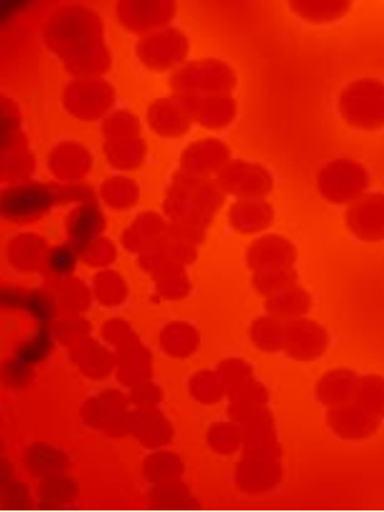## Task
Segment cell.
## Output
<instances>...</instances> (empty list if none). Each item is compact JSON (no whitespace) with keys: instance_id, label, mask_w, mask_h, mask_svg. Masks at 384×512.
Wrapping results in <instances>:
<instances>
[{"instance_id":"1","label":"cell","mask_w":384,"mask_h":512,"mask_svg":"<svg viewBox=\"0 0 384 512\" xmlns=\"http://www.w3.org/2000/svg\"><path fill=\"white\" fill-rule=\"evenodd\" d=\"M226 197L216 179H196L178 171L167 186L161 210L169 224L207 232Z\"/></svg>"},{"instance_id":"2","label":"cell","mask_w":384,"mask_h":512,"mask_svg":"<svg viewBox=\"0 0 384 512\" xmlns=\"http://www.w3.org/2000/svg\"><path fill=\"white\" fill-rule=\"evenodd\" d=\"M41 38L51 54H65L90 41L106 40V24L100 12L84 4H65L46 18Z\"/></svg>"},{"instance_id":"3","label":"cell","mask_w":384,"mask_h":512,"mask_svg":"<svg viewBox=\"0 0 384 512\" xmlns=\"http://www.w3.org/2000/svg\"><path fill=\"white\" fill-rule=\"evenodd\" d=\"M172 95L185 98L233 95L238 89V73L230 62L219 57L188 60L167 79Z\"/></svg>"},{"instance_id":"4","label":"cell","mask_w":384,"mask_h":512,"mask_svg":"<svg viewBox=\"0 0 384 512\" xmlns=\"http://www.w3.org/2000/svg\"><path fill=\"white\" fill-rule=\"evenodd\" d=\"M337 114L348 128L361 133L384 130V81L359 78L337 93Z\"/></svg>"},{"instance_id":"5","label":"cell","mask_w":384,"mask_h":512,"mask_svg":"<svg viewBox=\"0 0 384 512\" xmlns=\"http://www.w3.org/2000/svg\"><path fill=\"white\" fill-rule=\"evenodd\" d=\"M318 196L336 207H348L369 193L370 174L364 164L353 158H334L320 166L315 174Z\"/></svg>"},{"instance_id":"6","label":"cell","mask_w":384,"mask_h":512,"mask_svg":"<svg viewBox=\"0 0 384 512\" xmlns=\"http://www.w3.org/2000/svg\"><path fill=\"white\" fill-rule=\"evenodd\" d=\"M117 87L106 78L70 79L60 92L68 117L81 123L103 122L117 104Z\"/></svg>"},{"instance_id":"7","label":"cell","mask_w":384,"mask_h":512,"mask_svg":"<svg viewBox=\"0 0 384 512\" xmlns=\"http://www.w3.org/2000/svg\"><path fill=\"white\" fill-rule=\"evenodd\" d=\"M191 54V40L185 30L175 26L137 38L134 56L137 62L148 73L167 75L188 62Z\"/></svg>"},{"instance_id":"8","label":"cell","mask_w":384,"mask_h":512,"mask_svg":"<svg viewBox=\"0 0 384 512\" xmlns=\"http://www.w3.org/2000/svg\"><path fill=\"white\" fill-rule=\"evenodd\" d=\"M65 190L45 183L10 186L2 196V216L16 226L40 223L65 196Z\"/></svg>"},{"instance_id":"9","label":"cell","mask_w":384,"mask_h":512,"mask_svg":"<svg viewBox=\"0 0 384 512\" xmlns=\"http://www.w3.org/2000/svg\"><path fill=\"white\" fill-rule=\"evenodd\" d=\"M197 98L169 95L153 100L145 111V123L150 133L164 141L185 138L196 125Z\"/></svg>"},{"instance_id":"10","label":"cell","mask_w":384,"mask_h":512,"mask_svg":"<svg viewBox=\"0 0 384 512\" xmlns=\"http://www.w3.org/2000/svg\"><path fill=\"white\" fill-rule=\"evenodd\" d=\"M177 10L172 0H122L115 5V18L125 32L142 38L172 26Z\"/></svg>"},{"instance_id":"11","label":"cell","mask_w":384,"mask_h":512,"mask_svg":"<svg viewBox=\"0 0 384 512\" xmlns=\"http://www.w3.org/2000/svg\"><path fill=\"white\" fill-rule=\"evenodd\" d=\"M216 182L235 199H266L274 190L273 172L259 161L232 160L219 172Z\"/></svg>"},{"instance_id":"12","label":"cell","mask_w":384,"mask_h":512,"mask_svg":"<svg viewBox=\"0 0 384 512\" xmlns=\"http://www.w3.org/2000/svg\"><path fill=\"white\" fill-rule=\"evenodd\" d=\"M131 401L128 394L119 390H104L89 397L82 404L81 418L85 426L106 435H126L125 420L130 413Z\"/></svg>"},{"instance_id":"13","label":"cell","mask_w":384,"mask_h":512,"mask_svg":"<svg viewBox=\"0 0 384 512\" xmlns=\"http://www.w3.org/2000/svg\"><path fill=\"white\" fill-rule=\"evenodd\" d=\"M331 346V336L325 325L311 319L290 320L285 323L284 350L290 360L314 363L325 357Z\"/></svg>"},{"instance_id":"14","label":"cell","mask_w":384,"mask_h":512,"mask_svg":"<svg viewBox=\"0 0 384 512\" xmlns=\"http://www.w3.org/2000/svg\"><path fill=\"white\" fill-rule=\"evenodd\" d=\"M95 158L84 142L65 139L57 142L46 155V169L52 179L67 185L84 182L92 172Z\"/></svg>"},{"instance_id":"15","label":"cell","mask_w":384,"mask_h":512,"mask_svg":"<svg viewBox=\"0 0 384 512\" xmlns=\"http://www.w3.org/2000/svg\"><path fill=\"white\" fill-rule=\"evenodd\" d=\"M232 160V149L226 142L215 136H207L189 142L181 150L180 172L196 179H216Z\"/></svg>"},{"instance_id":"16","label":"cell","mask_w":384,"mask_h":512,"mask_svg":"<svg viewBox=\"0 0 384 512\" xmlns=\"http://www.w3.org/2000/svg\"><path fill=\"white\" fill-rule=\"evenodd\" d=\"M284 468L281 459L270 457L241 456L235 465V486L248 497H265L281 486Z\"/></svg>"},{"instance_id":"17","label":"cell","mask_w":384,"mask_h":512,"mask_svg":"<svg viewBox=\"0 0 384 512\" xmlns=\"http://www.w3.org/2000/svg\"><path fill=\"white\" fill-rule=\"evenodd\" d=\"M298 259H300V253L295 243L284 235L273 234V232L257 235L244 251V262L251 273L295 268Z\"/></svg>"},{"instance_id":"18","label":"cell","mask_w":384,"mask_h":512,"mask_svg":"<svg viewBox=\"0 0 384 512\" xmlns=\"http://www.w3.org/2000/svg\"><path fill=\"white\" fill-rule=\"evenodd\" d=\"M325 424L339 440L367 442L381 431L383 420L351 401L326 409Z\"/></svg>"},{"instance_id":"19","label":"cell","mask_w":384,"mask_h":512,"mask_svg":"<svg viewBox=\"0 0 384 512\" xmlns=\"http://www.w3.org/2000/svg\"><path fill=\"white\" fill-rule=\"evenodd\" d=\"M348 234L362 243L384 242V193H366L344 213Z\"/></svg>"},{"instance_id":"20","label":"cell","mask_w":384,"mask_h":512,"mask_svg":"<svg viewBox=\"0 0 384 512\" xmlns=\"http://www.w3.org/2000/svg\"><path fill=\"white\" fill-rule=\"evenodd\" d=\"M240 426L241 435H243L241 453L244 456L281 459V437H279L276 418H274L270 407H266V409L249 416L248 420H244Z\"/></svg>"},{"instance_id":"21","label":"cell","mask_w":384,"mask_h":512,"mask_svg":"<svg viewBox=\"0 0 384 512\" xmlns=\"http://www.w3.org/2000/svg\"><path fill=\"white\" fill-rule=\"evenodd\" d=\"M59 60L71 79L106 78L114 65V54L108 40H98L74 48Z\"/></svg>"},{"instance_id":"22","label":"cell","mask_w":384,"mask_h":512,"mask_svg":"<svg viewBox=\"0 0 384 512\" xmlns=\"http://www.w3.org/2000/svg\"><path fill=\"white\" fill-rule=\"evenodd\" d=\"M125 434L131 435L145 449L156 451L174 442V424L159 409H134L126 415Z\"/></svg>"},{"instance_id":"23","label":"cell","mask_w":384,"mask_h":512,"mask_svg":"<svg viewBox=\"0 0 384 512\" xmlns=\"http://www.w3.org/2000/svg\"><path fill=\"white\" fill-rule=\"evenodd\" d=\"M37 172V158L23 131L8 134L0 155V174L8 185H23L32 182Z\"/></svg>"},{"instance_id":"24","label":"cell","mask_w":384,"mask_h":512,"mask_svg":"<svg viewBox=\"0 0 384 512\" xmlns=\"http://www.w3.org/2000/svg\"><path fill=\"white\" fill-rule=\"evenodd\" d=\"M63 229L67 234L68 242L74 248L81 251L85 245L103 237L108 231V219L104 215L103 208L93 201H84L74 205L65 216Z\"/></svg>"},{"instance_id":"25","label":"cell","mask_w":384,"mask_h":512,"mask_svg":"<svg viewBox=\"0 0 384 512\" xmlns=\"http://www.w3.org/2000/svg\"><path fill=\"white\" fill-rule=\"evenodd\" d=\"M49 251H51V245L48 238L37 232H19L8 240L5 259L7 264L18 273L32 275L43 270Z\"/></svg>"},{"instance_id":"26","label":"cell","mask_w":384,"mask_h":512,"mask_svg":"<svg viewBox=\"0 0 384 512\" xmlns=\"http://www.w3.org/2000/svg\"><path fill=\"white\" fill-rule=\"evenodd\" d=\"M115 375L122 385L134 386L152 380L153 355L152 350L145 346L139 336H134L122 346L114 349Z\"/></svg>"},{"instance_id":"27","label":"cell","mask_w":384,"mask_h":512,"mask_svg":"<svg viewBox=\"0 0 384 512\" xmlns=\"http://www.w3.org/2000/svg\"><path fill=\"white\" fill-rule=\"evenodd\" d=\"M169 227V221L163 213L147 210L139 213L125 227V231L120 235V245L126 253L139 256L150 246L166 240L169 237Z\"/></svg>"},{"instance_id":"28","label":"cell","mask_w":384,"mask_h":512,"mask_svg":"<svg viewBox=\"0 0 384 512\" xmlns=\"http://www.w3.org/2000/svg\"><path fill=\"white\" fill-rule=\"evenodd\" d=\"M233 232L252 237L270 231L276 221V210L266 199H237L227 212Z\"/></svg>"},{"instance_id":"29","label":"cell","mask_w":384,"mask_h":512,"mask_svg":"<svg viewBox=\"0 0 384 512\" xmlns=\"http://www.w3.org/2000/svg\"><path fill=\"white\" fill-rule=\"evenodd\" d=\"M70 358L85 379L92 382H104L115 372V353L92 336L71 347Z\"/></svg>"},{"instance_id":"30","label":"cell","mask_w":384,"mask_h":512,"mask_svg":"<svg viewBox=\"0 0 384 512\" xmlns=\"http://www.w3.org/2000/svg\"><path fill=\"white\" fill-rule=\"evenodd\" d=\"M158 344L170 360H191L199 352L202 334L188 320H170L159 330Z\"/></svg>"},{"instance_id":"31","label":"cell","mask_w":384,"mask_h":512,"mask_svg":"<svg viewBox=\"0 0 384 512\" xmlns=\"http://www.w3.org/2000/svg\"><path fill=\"white\" fill-rule=\"evenodd\" d=\"M359 374L355 369L333 368L328 369L320 379L315 382V399L325 407L331 409L336 405L347 404L353 401Z\"/></svg>"},{"instance_id":"32","label":"cell","mask_w":384,"mask_h":512,"mask_svg":"<svg viewBox=\"0 0 384 512\" xmlns=\"http://www.w3.org/2000/svg\"><path fill=\"white\" fill-rule=\"evenodd\" d=\"M270 390L260 380L251 379L235 386L227 393V418L241 424L249 416L270 407Z\"/></svg>"},{"instance_id":"33","label":"cell","mask_w":384,"mask_h":512,"mask_svg":"<svg viewBox=\"0 0 384 512\" xmlns=\"http://www.w3.org/2000/svg\"><path fill=\"white\" fill-rule=\"evenodd\" d=\"M104 160L119 174H131L147 163L148 145L142 136L109 139L101 145Z\"/></svg>"},{"instance_id":"34","label":"cell","mask_w":384,"mask_h":512,"mask_svg":"<svg viewBox=\"0 0 384 512\" xmlns=\"http://www.w3.org/2000/svg\"><path fill=\"white\" fill-rule=\"evenodd\" d=\"M238 111L235 95L200 97L196 103V123L207 131H224L235 123Z\"/></svg>"},{"instance_id":"35","label":"cell","mask_w":384,"mask_h":512,"mask_svg":"<svg viewBox=\"0 0 384 512\" xmlns=\"http://www.w3.org/2000/svg\"><path fill=\"white\" fill-rule=\"evenodd\" d=\"M141 185L128 174L109 175L98 186V199L111 212H130L141 201Z\"/></svg>"},{"instance_id":"36","label":"cell","mask_w":384,"mask_h":512,"mask_svg":"<svg viewBox=\"0 0 384 512\" xmlns=\"http://www.w3.org/2000/svg\"><path fill=\"white\" fill-rule=\"evenodd\" d=\"M312 306L314 297L300 282L265 298V312L284 322L309 317Z\"/></svg>"},{"instance_id":"37","label":"cell","mask_w":384,"mask_h":512,"mask_svg":"<svg viewBox=\"0 0 384 512\" xmlns=\"http://www.w3.org/2000/svg\"><path fill=\"white\" fill-rule=\"evenodd\" d=\"M288 10L304 23L312 26H328L339 23L351 12L347 0H295L288 2Z\"/></svg>"},{"instance_id":"38","label":"cell","mask_w":384,"mask_h":512,"mask_svg":"<svg viewBox=\"0 0 384 512\" xmlns=\"http://www.w3.org/2000/svg\"><path fill=\"white\" fill-rule=\"evenodd\" d=\"M96 305L104 309H117L125 305L131 295L128 279L114 268L95 271L90 279Z\"/></svg>"},{"instance_id":"39","label":"cell","mask_w":384,"mask_h":512,"mask_svg":"<svg viewBox=\"0 0 384 512\" xmlns=\"http://www.w3.org/2000/svg\"><path fill=\"white\" fill-rule=\"evenodd\" d=\"M54 300H56L60 317L71 319V317H82L85 312H89L95 298H93L90 284H85L84 281L73 276L57 284Z\"/></svg>"},{"instance_id":"40","label":"cell","mask_w":384,"mask_h":512,"mask_svg":"<svg viewBox=\"0 0 384 512\" xmlns=\"http://www.w3.org/2000/svg\"><path fill=\"white\" fill-rule=\"evenodd\" d=\"M284 320L271 316L268 312L255 317L248 327V339L257 352L273 355L284 350Z\"/></svg>"},{"instance_id":"41","label":"cell","mask_w":384,"mask_h":512,"mask_svg":"<svg viewBox=\"0 0 384 512\" xmlns=\"http://www.w3.org/2000/svg\"><path fill=\"white\" fill-rule=\"evenodd\" d=\"M142 473L150 484L180 481L183 478V473H185V464L174 451L156 449L142 462Z\"/></svg>"},{"instance_id":"42","label":"cell","mask_w":384,"mask_h":512,"mask_svg":"<svg viewBox=\"0 0 384 512\" xmlns=\"http://www.w3.org/2000/svg\"><path fill=\"white\" fill-rule=\"evenodd\" d=\"M226 383L222 382L218 372L202 369L191 375L188 380V394L192 401L204 407H215L227 399Z\"/></svg>"},{"instance_id":"43","label":"cell","mask_w":384,"mask_h":512,"mask_svg":"<svg viewBox=\"0 0 384 512\" xmlns=\"http://www.w3.org/2000/svg\"><path fill=\"white\" fill-rule=\"evenodd\" d=\"M205 443L216 456H237L243 448L240 424L230 420L211 424L205 432Z\"/></svg>"},{"instance_id":"44","label":"cell","mask_w":384,"mask_h":512,"mask_svg":"<svg viewBox=\"0 0 384 512\" xmlns=\"http://www.w3.org/2000/svg\"><path fill=\"white\" fill-rule=\"evenodd\" d=\"M156 294L166 301H181L191 295L192 281L185 265L170 262L153 278Z\"/></svg>"},{"instance_id":"45","label":"cell","mask_w":384,"mask_h":512,"mask_svg":"<svg viewBox=\"0 0 384 512\" xmlns=\"http://www.w3.org/2000/svg\"><path fill=\"white\" fill-rule=\"evenodd\" d=\"M148 506L155 509H189L197 506L191 489L183 481L153 484L148 492Z\"/></svg>"},{"instance_id":"46","label":"cell","mask_w":384,"mask_h":512,"mask_svg":"<svg viewBox=\"0 0 384 512\" xmlns=\"http://www.w3.org/2000/svg\"><path fill=\"white\" fill-rule=\"evenodd\" d=\"M30 475L38 479H49L62 475L68 468L67 457L62 451L48 445L32 446L26 456Z\"/></svg>"},{"instance_id":"47","label":"cell","mask_w":384,"mask_h":512,"mask_svg":"<svg viewBox=\"0 0 384 512\" xmlns=\"http://www.w3.org/2000/svg\"><path fill=\"white\" fill-rule=\"evenodd\" d=\"M78 262L79 251L70 242L51 246V251L46 257L45 267H43L41 273L49 281L60 284V282L73 278Z\"/></svg>"},{"instance_id":"48","label":"cell","mask_w":384,"mask_h":512,"mask_svg":"<svg viewBox=\"0 0 384 512\" xmlns=\"http://www.w3.org/2000/svg\"><path fill=\"white\" fill-rule=\"evenodd\" d=\"M353 402L384 421V375H359Z\"/></svg>"},{"instance_id":"49","label":"cell","mask_w":384,"mask_h":512,"mask_svg":"<svg viewBox=\"0 0 384 512\" xmlns=\"http://www.w3.org/2000/svg\"><path fill=\"white\" fill-rule=\"evenodd\" d=\"M100 133L103 141L109 139L136 138L142 136V120L131 109H114L100 123Z\"/></svg>"},{"instance_id":"50","label":"cell","mask_w":384,"mask_h":512,"mask_svg":"<svg viewBox=\"0 0 384 512\" xmlns=\"http://www.w3.org/2000/svg\"><path fill=\"white\" fill-rule=\"evenodd\" d=\"M117 259H119V245L106 235L96 238L79 251V260L90 270L100 271L112 268Z\"/></svg>"},{"instance_id":"51","label":"cell","mask_w":384,"mask_h":512,"mask_svg":"<svg viewBox=\"0 0 384 512\" xmlns=\"http://www.w3.org/2000/svg\"><path fill=\"white\" fill-rule=\"evenodd\" d=\"M300 281L296 268H279V270L257 271L252 273L251 284L255 294L268 298L271 295L293 286Z\"/></svg>"},{"instance_id":"52","label":"cell","mask_w":384,"mask_h":512,"mask_svg":"<svg viewBox=\"0 0 384 512\" xmlns=\"http://www.w3.org/2000/svg\"><path fill=\"white\" fill-rule=\"evenodd\" d=\"M215 371L218 372L222 382L226 383L227 390H232L235 386L255 377L254 366L240 357L224 358L219 361Z\"/></svg>"},{"instance_id":"53","label":"cell","mask_w":384,"mask_h":512,"mask_svg":"<svg viewBox=\"0 0 384 512\" xmlns=\"http://www.w3.org/2000/svg\"><path fill=\"white\" fill-rule=\"evenodd\" d=\"M170 262H174L170 257L169 237L163 242L156 243L145 249L144 253L137 256V267L141 268L142 273L155 278L159 271L164 270Z\"/></svg>"},{"instance_id":"54","label":"cell","mask_w":384,"mask_h":512,"mask_svg":"<svg viewBox=\"0 0 384 512\" xmlns=\"http://www.w3.org/2000/svg\"><path fill=\"white\" fill-rule=\"evenodd\" d=\"M57 341L62 346L73 347L81 342L82 339L89 338L92 334V325L89 320H85L82 317H71V319H62L57 323L56 330Z\"/></svg>"},{"instance_id":"55","label":"cell","mask_w":384,"mask_h":512,"mask_svg":"<svg viewBox=\"0 0 384 512\" xmlns=\"http://www.w3.org/2000/svg\"><path fill=\"white\" fill-rule=\"evenodd\" d=\"M134 336H137V333L134 331L133 325L123 317H111L100 325L101 341L114 349L122 346L126 341H130Z\"/></svg>"},{"instance_id":"56","label":"cell","mask_w":384,"mask_h":512,"mask_svg":"<svg viewBox=\"0 0 384 512\" xmlns=\"http://www.w3.org/2000/svg\"><path fill=\"white\" fill-rule=\"evenodd\" d=\"M128 396H130L134 409L141 410L159 409V405L164 401L163 388L156 385L153 380H147V382L134 386Z\"/></svg>"},{"instance_id":"57","label":"cell","mask_w":384,"mask_h":512,"mask_svg":"<svg viewBox=\"0 0 384 512\" xmlns=\"http://www.w3.org/2000/svg\"><path fill=\"white\" fill-rule=\"evenodd\" d=\"M74 495H76L74 483L60 475L45 479V490L41 492V497L51 503H67L73 500Z\"/></svg>"},{"instance_id":"58","label":"cell","mask_w":384,"mask_h":512,"mask_svg":"<svg viewBox=\"0 0 384 512\" xmlns=\"http://www.w3.org/2000/svg\"><path fill=\"white\" fill-rule=\"evenodd\" d=\"M169 251L172 260L177 262V264L185 265V267L194 264L197 257H199V249H197V245H192V243L188 242H181V240H175V238H170V235Z\"/></svg>"}]
</instances>
